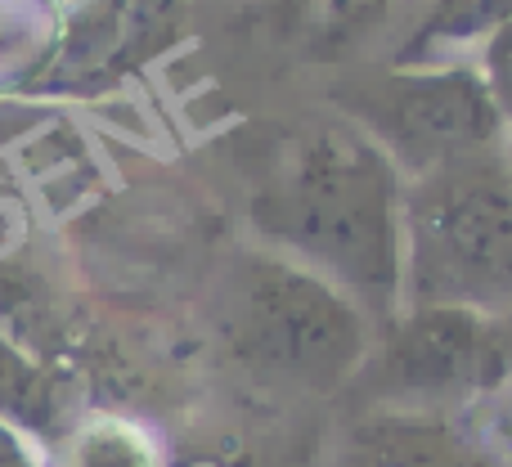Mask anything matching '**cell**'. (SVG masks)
<instances>
[{"instance_id": "cell-11", "label": "cell", "mask_w": 512, "mask_h": 467, "mask_svg": "<svg viewBox=\"0 0 512 467\" xmlns=\"http://www.w3.org/2000/svg\"><path fill=\"white\" fill-rule=\"evenodd\" d=\"M495 328H499V351H504V369H508V382H512V310L495 319Z\"/></svg>"}, {"instance_id": "cell-6", "label": "cell", "mask_w": 512, "mask_h": 467, "mask_svg": "<svg viewBox=\"0 0 512 467\" xmlns=\"http://www.w3.org/2000/svg\"><path fill=\"white\" fill-rule=\"evenodd\" d=\"M333 467H499L459 418L355 414Z\"/></svg>"}, {"instance_id": "cell-1", "label": "cell", "mask_w": 512, "mask_h": 467, "mask_svg": "<svg viewBox=\"0 0 512 467\" xmlns=\"http://www.w3.org/2000/svg\"><path fill=\"white\" fill-rule=\"evenodd\" d=\"M400 198L405 180L387 153L333 117L301 135L274 171L256 225L283 261L333 283L373 328H387L400 315Z\"/></svg>"}, {"instance_id": "cell-10", "label": "cell", "mask_w": 512, "mask_h": 467, "mask_svg": "<svg viewBox=\"0 0 512 467\" xmlns=\"http://www.w3.org/2000/svg\"><path fill=\"white\" fill-rule=\"evenodd\" d=\"M477 72L490 90V104L499 108L508 135H512V18L499 23L486 41L477 45Z\"/></svg>"}, {"instance_id": "cell-8", "label": "cell", "mask_w": 512, "mask_h": 467, "mask_svg": "<svg viewBox=\"0 0 512 467\" xmlns=\"http://www.w3.org/2000/svg\"><path fill=\"white\" fill-rule=\"evenodd\" d=\"M391 0H306L310 27L319 36V50H342L360 32H369Z\"/></svg>"}, {"instance_id": "cell-4", "label": "cell", "mask_w": 512, "mask_h": 467, "mask_svg": "<svg viewBox=\"0 0 512 467\" xmlns=\"http://www.w3.org/2000/svg\"><path fill=\"white\" fill-rule=\"evenodd\" d=\"M508 382L499 328L490 315L450 306L400 310L378 328L351 387L355 414L459 418Z\"/></svg>"}, {"instance_id": "cell-3", "label": "cell", "mask_w": 512, "mask_h": 467, "mask_svg": "<svg viewBox=\"0 0 512 467\" xmlns=\"http://www.w3.org/2000/svg\"><path fill=\"white\" fill-rule=\"evenodd\" d=\"M328 99L387 153L400 180L512 144L477 63H387L342 77Z\"/></svg>"}, {"instance_id": "cell-5", "label": "cell", "mask_w": 512, "mask_h": 467, "mask_svg": "<svg viewBox=\"0 0 512 467\" xmlns=\"http://www.w3.org/2000/svg\"><path fill=\"white\" fill-rule=\"evenodd\" d=\"M248 351L270 378L310 396H342L369 355L373 319L346 292L292 261H265L248 283Z\"/></svg>"}, {"instance_id": "cell-9", "label": "cell", "mask_w": 512, "mask_h": 467, "mask_svg": "<svg viewBox=\"0 0 512 467\" xmlns=\"http://www.w3.org/2000/svg\"><path fill=\"white\" fill-rule=\"evenodd\" d=\"M459 423L477 436L481 450L499 467H512V382L490 391L486 400H477L468 414H459Z\"/></svg>"}, {"instance_id": "cell-7", "label": "cell", "mask_w": 512, "mask_h": 467, "mask_svg": "<svg viewBox=\"0 0 512 467\" xmlns=\"http://www.w3.org/2000/svg\"><path fill=\"white\" fill-rule=\"evenodd\" d=\"M512 18V0H432L405 32L391 63H454V54L481 45Z\"/></svg>"}, {"instance_id": "cell-2", "label": "cell", "mask_w": 512, "mask_h": 467, "mask_svg": "<svg viewBox=\"0 0 512 467\" xmlns=\"http://www.w3.org/2000/svg\"><path fill=\"white\" fill-rule=\"evenodd\" d=\"M512 310V144L405 180L400 310Z\"/></svg>"}]
</instances>
